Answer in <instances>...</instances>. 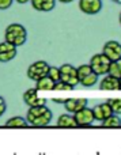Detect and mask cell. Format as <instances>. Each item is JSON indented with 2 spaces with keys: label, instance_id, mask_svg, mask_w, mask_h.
Returning a JSON list of instances; mask_svg holds the SVG:
<instances>
[{
  "label": "cell",
  "instance_id": "obj_19",
  "mask_svg": "<svg viewBox=\"0 0 121 155\" xmlns=\"http://www.w3.org/2000/svg\"><path fill=\"white\" fill-rule=\"evenodd\" d=\"M98 83V75L93 71L91 74H89L87 76H84L83 79L79 80V84H82L83 87H93Z\"/></svg>",
  "mask_w": 121,
  "mask_h": 155
},
{
  "label": "cell",
  "instance_id": "obj_30",
  "mask_svg": "<svg viewBox=\"0 0 121 155\" xmlns=\"http://www.w3.org/2000/svg\"><path fill=\"white\" fill-rule=\"evenodd\" d=\"M119 22H120V26H121V12H120V15H119Z\"/></svg>",
  "mask_w": 121,
  "mask_h": 155
},
{
  "label": "cell",
  "instance_id": "obj_2",
  "mask_svg": "<svg viewBox=\"0 0 121 155\" xmlns=\"http://www.w3.org/2000/svg\"><path fill=\"white\" fill-rule=\"evenodd\" d=\"M27 40V31L21 23H11L5 27L4 41L15 46H22Z\"/></svg>",
  "mask_w": 121,
  "mask_h": 155
},
{
  "label": "cell",
  "instance_id": "obj_31",
  "mask_svg": "<svg viewBox=\"0 0 121 155\" xmlns=\"http://www.w3.org/2000/svg\"><path fill=\"white\" fill-rule=\"evenodd\" d=\"M119 83H120V90H121V78H119Z\"/></svg>",
  "mask_w": 121,
  "mask_h": 155
},
{
  "label": "cell",
  "instance_id": "obj_22",
  "mask_svg": "<svg viewBox=\"0 0 121 155\" xmlns=\"http://www.w3.org/2000/svg\"><path fill=\"white\" fill-rule=\"evenodd\" d=\"M76 71H78L79 80H80V79H83L84 76L89 75V74H91L93 72V68H91V65H90V64H82V65H79V67L76 68Z\"/></svg>",
  "mask_w": 121,
  "mask_h": 155
},
{
  "label": "cell",
  "instance_id": "obj_1",
  "mask_svg": "<svg viewBox=\"0 0 121 155\" xmlns=\"http://www.w3.org/2000/svg\"><path fill=\"white\" fill-rule=\"evenodd\" d=\"M52 110L46 107V105H41V106H30L27 110L26 120L31 127L35 128H42V127L49 125L52 121Z\"/></svg>",
  "mask_w": 121,
  "mask_h": 155
},
{
  "label": "cell",
  "instance_id": "obj_23",
  "mask_svg": "<svg viewBox=\"0 0 121 155\" xmlns=\"http://www.w3.org/2000/svg\"><path fill=\"white\" fill-rule=\"evenodd\" d=\"M75 87H72L71 84H68V83L63 82V80H59V82L54 83L53 86V90L54 91H72Z\"/></svg>",
  "mask_w": 121,
  "mask_h": 155
},
{
  "label": "cell",
  "instance_id": "obj_20",
  "mask_svg": "<svg viewBox=\"0 0 121 155\" xmlns=\"http://www.w3.org/2000/svg\"><path fill=\"white\" fill-rule=\"evenodd\" d=\"M108 74H110V75H113L116 78H121V57L114 60V61H110Z\"/></svg>",
  "mask_w": 121,
  "mask_h": 155
},
{
  "label": "cell",
  "instance_id": "obj_8",
  "mask_svg": "<svg viewBox=\"0 0 121 155\" xmlns=\"http://www.w3.org/2000/svg\"><path fill=\"white\" fill-rule=\"evenodd\" d=\"M23 102L27 106H41V105H46V98L40 97L37 88H29L23 93Z\"/></svg>",
  "mask_w": 121,
  "mask_h": 155
},
{
  "label": "cell",
  "instance_id": "obj_24",
  "mask_svg": "<svg viewBox=\"0 0 121 155\" xmlns=\"http://www.w3.org/2000/svg\"><path fill=\"white\" fill-rule=\"evenodd\" d=\"M48 76L53 80L54 83L59 82L60 80V68L57 67H49V71H48Z\"/></svg>",
  "mask_w": 121,
  "mask_h": 155
},
{
  "label": "cell",
  "instance_id": "obj_10",
  "mask_svg": "<svg viewBox=\"0 0 121 155\" xmlns=\"http://www.w3.org/2000/svg\"><path fill=\"white\" fill-rule=\"evenodd\" d=\"M16 56V46L12 44L7 42H0V63H8L14 60Z\"/></svg>",
  "mask_w": 121,
  "mask_h": 155
},
{
  "label": "cell",
  "instance_id": "obj_28",
  "mask_svg": "<svg viewBox=\"0 0 121 155\" xmlns=\"http://www.w3.org/2000/svg\"><path fill=\"white\" fill-rule=\"evenodd\" d=\"M57 2H60V3H64V4H68V3H72L74 0H57Z\"/></svg>",
  "mask_w": 121,
  "mask_h": 155
},
{
  "label": "cell",
  "instance_id": "obj_13",
  "mask_svg": "<svg viewBox=\"0 0 121 155\" xmlns=\"http://www.w3.org/2000/svg\"><path fill=\"white\" fill-rule=\"evenodd\" d=\"M93 113H94L95 121H101V123H102V121L105 120L106 117H109L113 112H112L110 105H109L108 102H103V104L95 105V106L93 107Z\"/></svg>",
  "mask_w": 121,
  "mask_h": 155
},
{
  "label": "cell",
  "instance_id": "obj_9",
  "mask_svg": "<svg viewBox=\"0 0 121 155\" xmlns=\"http://www.w3.org/2000/svg\"><path fill=\"white\" fill-rule=\"evenodd\" d=\"M102 53L105 54L110 61H114V60L120 59L121 57V44L119 41H108V42H105V45H103Z\"/></svg>",
  "mask_w": 121,
  "mask_h": 155
},
{
  "label": "cell",
  "instance_id": "obj_5",
  "mask_svg": "<svg viewBox=\"0 0 121 155\" xmlns=\"http://www.w3.org/2000/svg\"><path fill=\"white\" fill-rule=\"evenodd\" d=\"M60 68V80L71 84L72 87H76L79 84V78H78V71L74 65L71 64H63Z\"/></svg>",
  "mask_w": 121,
  "mask_h": 155
},
{
  "label": "cell",
  "instance_id": "obj_29",
  "mask_svg": "<svg viewBox=\"0 0 121 155\" xmlns=\"http://www.w3.org/2000/svg\"><path fill=\"white\" fill-rule=\"evenodd\" d=\"M113 3H116V4H121V0H112Z\"/></svg>",
  "mask_w": 121,
  "mask_h": 155
},
{
  "label": "cell",
  "instance_id": "obj_18",
  "mask_svg": "<svg viewBox=\"0 0 121 155\" xmlns=\"http://www.w3.org/2000/svg\"><path fill=\"white\" fill-rule=\"evenodd\" d=\"M102 127L103 128H121V117L119 114L112 113L109 117L102 121Z\"/></svg>",
  "mask_w": 121,
  "mask_h": 155
},
{
  "label": "cell",
  "instance_id": "obj_25",
  "mask_svg": "<svg viewBox=\"0 0 121 155\" xmlns=\"http://www.w3.org/2000/svg\"><path fill=\"white\" fill-rule=\"evenodd\" d=\"M12 3L14 0H0V10H8Z\"/></svg>",
  "mask_w": 121,
  "mask_h": 155
},
{
  "label": "cell",
  "instance_id": "obj_12",
  "mask_svg": "<svg viewBox=\"0 0 121 155\" xmlns=\"http://www.w3.org/2000/svg\"><path fill=\"white\" fill-rule=\"evenodd\" d=\"M87 104H89V99L87 98H65L63 105H64L65 110H67L68 113H72L74 114L75 112L86 107Z\"/></svg>",
  "mask_w": 121,
  "mask_h": 155
},
{
  "label": "cell",
  "instance_id": "obj_11",
  "mask_svg": "<svg viewBox=\"0 0 121 155\" xmlns=\"http://www.w3.org/2000/svg\"><path fill=\"white\" fill-rule=\"evenodd\" d=\"M100 90L101 91H119L120 90V83L119 78L106 74L100 82Z\"/></svg>",
  "mask_w": 121,
  "mask_h": 155
},
{
  "label": "cell",
  "instance_id": "obj_4",
  "mask_svg": "<svg viewBox=\"0 0 121 155\" xmlns=\"http://www.w3.org/2000/svg\"><path fill=\"white\" fill-rule=\"evenodd\" d=\"M90 65H91L93 71H94L98 76L106 75V74L109 72L110 60H109L103 53H97L91 57V60H90Z\"/></svg>",
  "mask_w": 121,
  "mask_h": 155
},
{
  "label": "cell",
  "instance_id": "obj_14",
  "mask_svg": "<svg viewBox=\"0 0 121 155\" xmlns=\"http://www.w3.org/2000/svg\"><path fill=\"white\" fill-rule=\"evenodd\" d=\"M30 4L35 11L40 12H49L54 10L56 7V0H30Z\"/></svg>",
  "mask_w": 121,
  "mask_h": 155
},
{
  "label": "cell",
  "instance_id": "obj_26",
  "mask_svg": "<svg viewBox=\"0 0 121 155\" xmlns=\"http://www.w3.org/2000/svg\"><path fill=\"white\" fill-rule=\"evenodd\" d=\"M5 101H4V98L3 97H0V117H2L3 114L5 113Z\"/></svg>",
  "mask_w": 121,
  "mask_h": 155
},
{
  "label": "cell",
  "instance_id": "obj_6",
  "mask_svg": "<svg viewBox=\"0 0 121 155\" xmlns=\"http://www.w3.org/2000/svg\"><path fill=\"white\" fill-rule=\"evenodd\" d=\"M74 118H75V121H76V125H78V127H83V128L90 127L95 121L93 109H89L87 106L74 113Z\"/></svg>",
  "mask_w": 121,
  "mask_h": 155
},
{
  "label": "cell",
  "instance_id": "obj_7",
  "mask_svg": "<svg viewBox=\"0 0 121 155\" xmlns=\"http://www.w3.org/2000/svg\"><path fill=\"white\" fill-rule=\"evenodd\" d=\"M79 10L86 15H95L102 10V0H79Z\"/></svg>",
  "mask_w": 121,
  "mask_h": 155
},
{
  "label": "cell",
  "instance_id": "obj_17",
  "mask_svg": "<svg viewBox=\"0 0 121 155\" xmlns=\"http://www.w3.org/2000/svg\"><path fill=\"white\" fill-rule=\"evenodd\" d=\"M29 125L26 118L21 117V116H15V117H11L5 121V127L7 128H26Z\"/></svg>",
  "mask_w": 121,
  "mask_h": 155
},
{
  "label": "cell",
  "instance_id": "obj_16",
  "mask_svg": "<svg viewBox=\"0 0 121 155\" xmlns=\"http://www.w3.org/2000/svg\"><path fill=\"white\" fill-rule=\"evenodd\" d=\"M53 86H54V82L51 79L48 75L41 78V79L37 80V84H35V88L38 91H53Z\"/></svg>",
  "mask_w": 121,
  "mask_h": 155
},
{
  "label": "cell",
  "instance_id": "obj_21",
  "mask_svg": "<svg viewBox=\"0 0 121 155\" xmlns=\"http://www.w3.org/2000/svg\"><path fill=\"white\" fill-rule=\"evenodd\" d=\"M106 102L110 105L112 112L114 114L121 116V98H109V99H106Z\"/></svg>",
  "mask_w": 121,
  "mask_h": 155
},
{
  "label": "cell",
  "instance_id": "obj_3",
  "mask_svg": "<svg viewBox=\"0 0 121 155\" xmlns=\"http://www.w3.org/2000/svg\"><path fill=\"white\" fill-rule=\"evenodd\" d=\"M49 67H51V65H49L46 61L38 60V61H35V63H33V64L29 65V68H27V78H29L30 80L37 82L38 79H41V78L48 75Z\"/></svg>",
  "mask_w": 121,
  "mask_h": 155
},
{
  "label": "cell",
  "instance_id": "obj_15",
  "mask_svg": "<svg viewBox=\"0 0 121 155\" xmlns=\"http://www.w3.org/2000/svg\"><path fill=\"white\" fill-rule=\"evenodd\" d=\"M57 127L60 128H76V121L72 113H65L57 118Z\"/></svg>",
  "mask_w": 121,
  "mask_h": 155
},
{
  "label": "cell",
  "instance_id": "obj_27",
  "mask_svg": "<svg viewBox=\"0 0 121 155\" xmlns=\"http://www.w3.org/2000/svg\"><path fill=\"white\" fill-rule=\"evenodd\" d=\"M15 3H18V4H25V3H29L30 0H14Z\"/></svg>",
  "mask_w": 121,
  "mask_h": 155
}]
</instances>
